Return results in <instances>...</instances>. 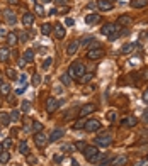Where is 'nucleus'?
Returning <instances> with one entry per match:
<instances>
[{
	"mask_svg": "<svg viewBox=\"0 0 148 166\" xmlns=\"http://www.w3.org/2000/svg\"><path fill=\"white\" fill-rule=\"evenodd\" d=\"M51 63H53V58L49 56V58H46V61L43 63V68H44V70H46V68H49V64H51Z\"/></svg>",
	"mask_w": 148,
	"mask_h": 166,
	"instance_id": "obj_42",
	"label": "nucleus"
},
{
	"mask_svg": "<svg viewBox=\"0 0 148 166\" xmlns=\"http://www.w3.org/2000/svg\"><path fill=\"white\" fill-rule=\"evenodd\" d=\"M135 46H136V43H130V44H124V46L121 47V53H123V54H126V53L133 51V49H135Z\"/></svg>",
	"mask_w": 148,
	"mask_h": 166,
	"instance_id": "obj_24",
	"label": "nucleus"
},
{
	"mask_svg": "<svg viewBox=\"0 0 148 166\" xmlns=\"http://www.w3.org/2000/svg\"><path fill=\"white\" fill-rule=\"evenodd\" d=\"M143 102L148 103V90H145V93H143Z\"/></svg>",
	"mask_w": 148,
	"mask_h": 166,
	"instance_id": "obj_52",
	"label": "nucleus"
},
{
	"mask_svg": "<svg viewBox=\"0 0 148 166\" xmlns=\"http://www.w3.org/2000/svg\"><path fill=\"white\" fill-rule=\"evenodd\" d=\"M7 75H9L12 80H14V78H17V73H15V70H14V68H9V70H7Z\"/></svg>",
	"mask_w": 148,
	"mask_h": 166,
	"instance_id": "obj_41",
	"label": "nucleus"
},
{
	"mask_svg": "<svg viewBox=\"0 0 148 166\" xmlns=\"http://www.w3.org/2000/svg\"><path fill=\"white\" fill-rule=\"evenodd\" d=\"M123 124H124L126 127H135L136 125V117L130 115V117H126V119H123Z\"/></svg>",
	"mask_w": 148,
	"mask_h": 166,
	"instance_id": "obj_21",
	"label": "nucleus"
},
{
	"mask_svg": "<svg viewBox=\"0 0 148 166\" xmlns=\"http://www.w3.org/2000/svg\"><path fill=\"white\" fill-rule=\"evenodd\" d=\"M63 134H65V131L60 127H56L55 131H51V134H49V141H58L60 137H63Z\"/></svg>",
	"mask_w": 148,
	"mask_h": 166,
	"instance_id": "obj_11",
	"label": "nucleus"
},
{
	"mask_svg": "<svg viewBox=\"0 0 148 166\" xmlns=\"http://www.w3.org/2000/svg\"><path fill=\"white\" fill-rule=\"evenodd\" d=\"M141 119H143V122H145V124H148V110L143 114V117H141Z\"/></svg>",
	"mask_w": 148,
	"mask_h": 166,
	"instance_id": "obj_53",
	"label": "nucleus"
},
{
	"mask_svg": "<svg viewBox=\"0 0 148 166\" xmlns=\"http://www.w3.org/2000/svg\"><path fill=\"white\" fill-rule=\"evenodd\" d=\"M146 5H148V0H133L131 2V7L133 9H143Z\"/></svg>",
	"mask_w": 148,
	"mask_h": 166,
	"instance_id": "obj_18",
	"label": "nucleus"
},
{
	"mask_svg": "<svg viewBox=\"0 0 148 166\" xmlns=\"http://www.w3.org/2000/svg\"><path fill=\"white\" fill-rule=\"evenodd\" d=\"M85 131L87 132H96V131H99L100 129V122L99 120H96V119H90V120H87L85 122Z\"/></svg>",
	"mask_w": 148,
	"mask_h": 166,
	"instance_id": "obj_5",
	"label": "nucleus"
},
{
	"mask_svg": "<svg viewBox=\"0 0 148 166\" xmlns=\"http://www.w3.org/2000/svg\"><path fill=\"white\" fill-rule=\"evenodd\" d=\"M19 80H21L22 85H26V86H27V78H26V75H21V76H19Z\"/></svg>",
	"mask_w": 148,
	"mask_h": 166,
	"instance_id": "obj_50",
	"label": "nucleus"
},
{
	"mask_svg": "<svg viewBox=\"0 0 148 166\" xmlns=\"http://www.w3.org/2000/svg\"><path fill=\"white\" fill-rule=\"evenodd\" d=\"M32 129H34V132H41L43 131V124H41L39 120H34V122H32Z\"/></svg>",
	"mask_w": 148,
	"mask_h": 166,
	"instance_id": "obj_32",
	"label": "nucleus"
},
{
	"mask_svg": "<svg viewBox=\"0 0 148 166\" xmlns=\"http://www.w3.org/2000/svg\"><path fill=\"white\" fill-rule=\"evenodd\" d=\"M107 2H109V4H111V2H116V0H107Z\"/></svg>",
	"mask_w": 148,
	"mask_h": 166,
	"instance_id": "obj_59",
	"label": "nucleus"
},
{
	"mask_svg": "<svg viewBox=\"0 0 148 166\" xmlns=\"http://www.w3.org/2000/svg\"><path fill=\"white\" fill-rule=\"evenodd\" d=\"M87 7H89V9H96V7H97V2H94V4L90 2V4L87 5Z\"/></svg>",
	"mask_w": 148,
	"mask_h": 166,
	"instance_id": "obj_55",
	"label": "nucleus"
},
{
	"mask_svg": "<svg viewBox=\"0 0 148 166\" xmlns=\"http://www.w3.org/2000/svg\"><path fill=\"white\" fill-rule=\"evenodd\" d=\"M0 85H2V75H0Z\"/></svg>",
	"mask_w": 148,
	"mask_h": 166,
	"instance_id": "obj_58",
	"label": "nucleus"
},
{
	"mask_svg": "<svg viewBox=\"0 0 148 166\" xmlns=\"http://www.w3.org/2000/svg\"><path fill=\"white\" fill-rule=\"evenodd\" d=\"M34 10H36V14H38V15H43V14H44L43 5H39V4H38V5H36V7H34Z\"/></svg>",
	"mask_w": 148,
	"mask_h": 166,
	"instance_id": "obj_39",
	"label": "nucleus"
},
{
	"mask_svg": "<svg viewBox=\"0 0 148 166\" xmlns=\"http://www.w3.org/2000/svg\"><path fill=\"white\" fill-rule=\"evenodd\" d=\"M83 156H85V159L90 163H94L99 158V149L96 148V146H87V148L83 149Z\"/></svg>",
	"mask_w": 148,
	"mask_h": 166,
	"instance_id": "obj_2",
	"label": "nucleus"
},
{
	"mask_svg": "<svg viewBox=\"0 0 148 166\" xmlns=\"http://www.w3.org/2000/svg\"><path fill=\"white\" fill-rule=\"evenodd\" d=\"M9 56H10V51H9V47H0V61H7L9 60Z\"/></svg>",
	"mask_w": 148,
	"mask_h": 166,
	"instance_id": "obj_22",
	"label": "nucleus"
},
{
	"mask_svg": "<svg viewBox=\"0 0 148 166\" xmlns=\"http://www.w3.org/2000/svg\"><path fill=\"white\" fill-rule=\"evenodd\" d=\"M65 24H66V26H73V19H65Z\"/></svg>",
	"mask_w": 148,
	"mask_h": 166,
	"instance_id": "obj_51",
	"label": "nucleus"
},
{
	"mask_svg": "<svg viewBox=\"0 0 148 166\" xmlns=\"http://www.w3.org/2000/svg\"><path fill=\"white\" fill-rule=\"evenodd\" d=\"M146 159H148V156H146Z\"/></svg>",
	"mask_w": 148,
	"mask_h": 166,
	"instance_id": "obj_62",
	"label": "nucleus"
},
{
	"mask_svg": "<svg viewBox=\"0 0 148 166\" xmlns=\"http://www.w3.org/2000/svg\"><path fill=\"white\" fill-rule=\"evenodd\" d=\"M68 75L72 78H82L83 75H85V66H83V63H80V61H75L72 66L68 68Z\"/></svg>",
	"mask_w": 148,
	"mask_h": 166,
	"instance_id": "obj_1",
	"label": "nucleus"
},
{
	"mask_svg": "<svg viewBox=\"0 0 148 166\" xmlns=\"http://www.w3.org/2000/svg\"><path fill=\"white\" fill-rule=\"evenodd\" d=\"M111 166H113V164H111Z\"/></svg>",
	"mask_w": 148,
	"mask_h": 166,
	"instance_id": "obj_63",
	"label": "nucleus"
},
{
	"mask_svg": "<svg viewBox=\"0 0 148 166\" xmlns=\"http://www.w3.org/2000/svg\"><path fill=\"white\" fill-rule=\"evenodd\" d=\"M126 163H128V158L126 156H118V158H114V159H113L111 164H113V166H124Z\"/></svg>",
	"mask_w": 148,
	"mask_h": 166,
	"instance_id": "obj_16",
	"label": "nucleus"
},
{
	"mask_svg": "<svg viewBox=\"0 0 148 166\" xmlns=\"http://www.w3.org/2000/svg\"><path fill=\"white\" fill-rule=\"evenodd\" d=\"M9 2H10V4H17L19 0H9Z\"/></svg>",
	"mask_w": 148,
	"mask_h": 166,
	"instance_id": "obj_56",
	"label": "nucleus"
},
{
	"mask_svg": "<svg viewBox=\"0 0 148 166\" xmlns=\"http://www.w3.org/2000/svg\"><path fill=\"white\" fill-rule=\"evenodd\" d=\"M24 60H26V63H32V61H34V53L31 51V49H27V51L24 53Z\"/></svg>",
	"mask_w": 148,
	"mask_h": 166,
	"instance_id": "obj_28",
	"label": "nucleus"
},
{
	"mask_svg": "<svg viewBox=\"0 0 148 166\" xmlns=\"http://www.w3.org/2000/svg\"><path fill=\"white\" fill-rule=\"evenodd\" d=\"M4 15H5V21H7V24H12V26H14V24L17 22L15 14H14L10 9H5V10H4Z\"/></svg>",
	"mask_w": 148,
	"mask_h": 166,
	"instance_id": "obj_8",
	"label": "nucleus"
},
{
	"mask_svg": "<svg viewBox=\"0 0 148 166\" xmlns=\"http://www.w3.org/2000/svg\"><path fill=\"white\" fill-rule=\"evenodd\" d=\"M7 43H9V46H15V44L19 43V37L15 32H10V34H7Z\"/></svg>",
	"mask_w": 148,
	"mask_h": 166,
	"instance_id": "obj_19",
	"label": "nucleus"
},
{
	"mask_svg": "<svg viewBox=\"0 0 148 166\" xmlns=\"http://www.w3.org/2000/svg\"><path fill=\"white\" fill-rule=\"evenodd\" d=\"M148 164V159H141V161H136L135 166H146Z\"/></svg>",
	"mask_w": 148,
	"mask_h": 166,
	"instance_id": "obj_48",
	"label": "nucleus"
},
{
	"mask_svg": "<svg viewBox=\"0 0 148 166\" xmlns=\"http://www.w3.org/2000/svg\"><path fill=\"white\" fill-rule=\"evenodd\" d=\"M2 151H4V146H2V144H0V153H2Z\"/></svg>",
	"mask_w": 148,
	"mask_h": 166,
	"instance_id": "obj_57",
	"label": "nucleus"
},
{
	"mask_svg": "<svg viewBox=\"0 0 148 166\" xmlns=\"http://www.w3.org/2000/svg\"><path fill=\"white\" fill-rule=\"evenodd\" d=\"M10 124V115L0 114V125H9Z\"/></svg>",
	"mask_w": 148,
	"mask_h": 166,
	"instance_id": "obj_26",
	"label": "nucleus"
},
{
	"mask_svg": "<svg viewBox=\"0 0 148 166\" xmlns=\"http://www.w3.org/2000/svg\"><path fill=\"white\" fill-rule=\"evenodd\" d=\"M41 32H43L44 36H49V34H51V26H49V24H43V27H41Z\"/></svg>",
	"mask_w": 148,
	"mask_h": 166,
	"instance_id": "obj_31",
	"label": "nucleus"
},
{
	"mask_svg": "<svg viewBox=\"0 0 148 166\" xmlns=\"http://www.w3.org/2000/svg\"><path fill=\"white\" fill-rule=\"evenodd\" d=\"M2 146H4V149H10V148H12V139H9V137H7V139L2 142Z\"/></svg>",
	"mask_w": 148,
	"mask_h": 166,
	"instance_id": "obj_36",
	"label": "nucleus"
},
{
	"mask_svg": "<svg viewBox=\"0 0 148 166\" xmlns=\"http://www.w3.org/2000/svg\"><path fill=\"white\" fill-rule=\"evenodd\" d=\"M102 56H104V49H102V47L90 49V51L87 53V58H89V60H99V58H102Z\"/></svg>",
	"mask_w": 148,
	"mask_h": 166,
	"instance_id": "obj_6",
	"label": "nucleus"
},
{
	"mask_svg": "<svg viewBox=\"0 0 148 166\" xmlns=\"http://www.w3.org/2000/svg\"><path fill=\"white\" fill-rule=\"evenodd\" d=\"M55 2H56L58 5H66V2H68V0H55Z\"/></svg>",
	"mask_w": 148,
	"mask_h": 166,
	"instance_id": "obj_54",
	"label": "nucleus"
},
{
	"mask_svg": "<svg viewBox=\"0 0 148 166\" xmlns=\"http://www.w3.org/2000/svg\"><path fill=\"white\" fill-rule=\"evenodd\" d=\"M21 109H22V112H26V114H27V112H31V103L24 100V102L21 103Z\"/></svg>",
	"mask_w": 148,
	"mask_h": 166,
	"instance_id": "obj_34",
	"label": "nucleus"
},
{
	"mask_svg": "<svg viewBox=\"0 0 148 166\" xmlns=\"http://www.w3.org/2000/svg\"><path fill=\"white\" fill-rule=\"evenodd\" d=\"M107 120H111V122H114V120H116V112H109L107 114Z\"/></svg>",
	"mask_w": 148,
	"mask_h": 166,
	"instance_id": "obj_44",
	"label": "nucleus"
},
{
	"mask_svg": "<svg viewBox=\"0 0 148 166\" xmlns=\"http://www.w3.org/2000/svg\"><path fill=\"white\" fill-rule=\"evenodd\" d=\"M141 78H143L145 81H148V68H145L143 71H141Z\"/></svg>",
	"mask_w": 148,
	"mask_h": 166,
	"instance_id": "obj_49",
	"label": "nucleus"
},
{
	"mask_svg": "<svg viewBox=\"0 0 148 166\" xmlns=\"http://www.w3.org/2000/svg\"><path fill=\"white\" fill-rule=\"evenodd\" d=\"M34 141H36V146H38V148H44V146L48 144L49 137L46 136V134H43V131H41V132H36Z\"/></svg>",
	"mask_w": 148,
	"mask_h": 166,
	"instance_id": "obj_4",
	"label": "nucleus"
},
{
	"mask_svg": "<svg viewBox=\"0 0 148 166\" xmlns=\"http://www.w3.org/2000/svg\"><path fill=\"white\" fill-rule=\"evenodd\" d=\"M58 105H60V102L56 100V97H49L48 100H46V110L48 112H53V110H56Z\"/></svg>",
	"mask_w": 148,
	"mask_h": 166,
	"instance_id": "obj_7",
	"label": "nucleus"
},
{
	"mask_svg": "<svg viewBox=\"0 0 148 166\" xmlns=\"http://www.w3.org/2000/svg\"><path fill=\"white\" fill-rule=\"evenodd\" d=\"M92 41H94V37H83L82 41H80V44H82V46H89Z\"/></svg>",
	"mask_w": 148,
	"mask_h": 166,
	"instance_id": "obj_37",
	"label": "nucleus"
},
{
	"mask_svg": "<svg viewBox=\"0 0 148 166\" xmlns=\"http://www.w3.org/2000/svg\"><path fill=\"white\" fill-rule=\"evenodd\" d=\"M9 159H10V153H9V151H2V153H0V164L7 163Z\"/></svg>",
	"mask_w": 148,
	"mask_h": 166,
	"instance_id": "obj_25",
	"label": "nucleus"
},
{
	"mask_svg": "<svg viewBox=\"0 0 148 166\" xmlns=\"http://www.w3.org/2000/svg\"><path fill=\"white\" fill-rule=\"evenodd\" d=\"M99 19H100V15H97V14L94 12V14H89L87 17H85V22L92 26V24H97V22H99Z\"/></svg>",
	"mask_w": 148,
	"mask_h": 166,
	"instance_id": "obj_17",
	"label": "nucleus"
},
{
	"mask_svg": "<svg viewBox=\"0 0 148 166\" xmlns=\"http://www.w3.org/2000/svg\"><path fill=\"white\" fill-rule=\"evenodd\" d=\"M60 80H61V83H63V85H70V83H72V76H70V75H61L60 76Z\"/></svg>",
	"mask_w": 148,
	"mask_h": 166,
	"instance_id": "obj_30",
	"label": "nucleus"
},
{
	"mask_svg": "<svg viewBox=\"0 0 148 166\" xmlns=\"http://www.w3.org/2000/svg\"><path fill=\"white\" fill-rule=\"evenodd\" d=\"M131 22H133V19H131L130 15H121V17L118 19V24H121V26H130Z\"/></svg>",
	"mask_w": 148,
	"mask_h": 166,
	"instance_id": "obj_23",
	"label": "nucleus"
},
{
	"mask_svg": "<svg viewBox=\"0 0 148 166\" xmlns=\"http://www.w3.org/2000/svg\"><path fill=\"white\" fill-rule=\"evenodd\" d=\"M116 31H118V27L114 26V24H106V26H102L100 32H102L104 36H107V37H109V36H111V34H114Z\"/></svg>",
	"mask_w": 148,
	"mask_h": 166,
	"instance_id": "obj_9",
	"label": "nucleus"
},
{
	"mask_svg": "<svg viewBox=\"0 0 148 166\" xmlns=\"http://www.w3.org/2000/svg\"><path fill=\"white\" fill-rule=\"evenodd\" d=\"M111 142H113L111 134H100L99 137H96V144L97 146H104V148H107V146H111Z\"/></svg>",
	"mask_w": 148,
	"mask_h": 166,
	"instance_id": "obj_3",
	"label": "nucleus"
},
{
	"mask_svg": "<svg viewBox=\"0 0 148 166\" xmlns=\"http://www.w3.org/2000/svg\"><path fill=\"white\" fill-rule=\"evenodd\" d=\"M97 47H100L99 46V41H96V39H94V41L89 44V51H90V49H97Z\"/></svg>",
	"mask_w": 148,
	"mask_h": 166,
	"instance_id": "obj_38",
	"label": "nucleus"
},
{
	"mask_svg": "<svg viewBox=\"0 0 148 166\" xmlns=\"http://www.w3.org/2000/svg\"><path fill=\"white\" fill-rule=\"evenodd\" d=\"M17 149H19V153H21V154H26V156L29 154V148H27L26 141H21V142L17 144Z\"/></svg>",
	"mask_w": 148,
	"mask_h": 166,
	"instance_id": "obj_20",
	"label": "nucleus"
},
{
	"mask_svg": "<svg viewBox=\"0 0 148 166\" xmlns=\"http://www.w3.org/2000/svg\"><path fill=\"white\" fill-rule=\"evenodd\" d=\"M94 110H96V107L92 105V103H87V105H83L82 109H80V117H85V115H89Z\"/></svg>",
	"mask_w": 148,
	"mask_h": 166,
	"instance_id": "obj_12",
	"label": "nucleus"
},
{
	"mask_svg": "<svg viewBox=\"0 0 148 166\" xmlns=\"http://www.w3.org/2000/svg\"><path fill=\"white\" fill-rule=\"evenodd\" d=\"M41 80H43V78H41V75H39V73H36L34 76H32V85H34V86H39Z\"/></svg>",
	"mask_w": 148,
	"mask_h": 166,
	"instance_id": "obj_33",
	"label": "nucleus"
},
{
	"mask_svg": "<svg viewBox=\"0 0 148 166\" xmlns=\"http://www.w3.org/2000/svg\"><path fill=\"white\" fill-rule=\"evenodd\" d=\"M111 163H113V159H111V158L109 156H100V161H99V166H109L111 164Z\"/></svg>",
	"mask_w": 148,
	"mask_h": 166,
	"instance_id": "obj_27",
	"label": "nucleus"
},
{
	"mask_svg": "<svg viewBox=\"0 0 148 166\" xmlns=\"http://www.w3.org/2000/svg\"><path fill=\"white\" fill-rule=\"evenodd\" d=\"M75 146H72V144H66V146H63V151L65 153H72V149H73Z\"/></svg>",
	"mask_w": 148,
	"mask_h": 166,
	"instance_id": "obj_47",
	"label": "nucleus"
},
{
	"mask_svg": "<svg viewBox=\"0 0 148 166\" xmlns=\"http://www.w3.org/2000/svg\"><path fill=\"white\" fill-rule=\"evenodd\" d=\"M0 131H2V125H0Z\"/></svg>",
	"mask_w": 148,
	"mask_h": 166,
	"instance_id": "obj_61",
	"label": "nucleus"
},
{
	"mask_svg": "<svg viewBox=\"0 0 148 166\" xmlns=\"http://www.w3.org/2000/svg\"><path fill=\"white\" fill-rule=\"evenodd\" d=\"M65 34H66L65 27L61 26V24H56V26H55V36H56L58 39H63V37H65Z\"/></svg>",
	"mask_w": 148,
	"mask_h": 166,
	"instance_id": "obj_13",
	"label": "nucleus"
},
{
	"mask_svg": "<svg viewBox=\"0 0 148 166\" xmlns=\"http://www.w3.org/2000/svg\"><path fill=\"white\" fill-rule=\"evenodd\" d=\"M27 163H29V164H32V166H34L36 163H38V159H36L34 156H29V154H27Z\"/></svg>",
	"mask_w": 148,
	"mask_h": 166,
	"instance_id": "obj_43",
	"label": "nucleus"
},
{
	"mask_svg": "<svg viewBox=\"0 0 148 166\" xmlns=\"http://www.w3.org/2000/svg\"><path fill=\"white\" fill-rule=\"evenodd\" d=\"M75 148L79 149V151H82V153H83V149L87 148V146H85V142H77V144H75Z\"/></svg>",
	"mask_w": 148,
	"mask_h": 166,
	"instance_id": "obj_45",
	"label": "nucleus"
},
{
	"mask_svg": "<svg viewBox=\"0 0 148 166\" xmlns=\"http://www.w3.org/2000/svg\"><path fill=\"white\" fill-rule=\"evenodd\" d=\"M9 92H10V85H9V83H2V85H0V93H2V95H9Z\"/></svg>",
	"mask_w": 148,
	"mask_h": 166,
	"instance_id": "obj_29",
	"label": "nucleus"
},
{
	"mask_svg": "<svg viewBox=\"0 0 148 166\" xmlns=\"http://www.w3.org/2000/svg\"><path fill=\"white\" fill-rule=\"evenodd\" d=\"M97 7H99L100 10H104V12L113 10V4H109L107 0H99V2H97Z\"/></svg>",
	"mask_w": 148,
	"mask_h": 166,
	"instance_id": "obj_14",
	"label": "nucleus"
},
{
	"mask_svg": "<svg viewBox=\"0 0 148 166\" xmlns=\"http://www.w3.org/2000/svg\"><path fill=\"white\" fill-rule=\"evenodd\" d=\"M22 24H24V26H32V24H34V14H31V12L24 14V15H22Z\"/></svg>",
	"mask_w": 148,
	"mask_h": 166,
	"instance_id": "obj_10",
	"label": "nucleus"
},
{
	"mask_svg": "<svg viewBox=\"0 0 148 166\" xmlns=\"http://www.w3.org/2000/svg\"><path fill=\"white\" fill-rule=\"evenodd\" d=\"M83 127H85V122H83V120H79V122L73 125V129H83Z\"/></svg>",
	"mask_w": 148,
	"mask_h": 166,
	"instance_id": "obj_46",
	"label": "nucleus"
},
{
	"mask_svg": "<svg viewBox=\"0 0 148 166\" xmlns=\"http://www.w3.org/2000/svg\"><path fill=\"white\" fill-rule=\"evenodd\" d=\"M43 2H51V0H43Z\"/></svg>",
	"mask_w": 148,
	"mask_h": 166,
	"instance_id": "obj_60",
	"label": "nucleus"
},
{
	"mask_svg": "<svg viewBox=\"0 0 148 166\" xmlns=\"http://www.w3.org/2000/svg\"><path fill=\"white\" fill-rule=\"evenodd\" d=\"M79 41H72V43L68 44V47H66V53H68L70 56H73L75 53H77V49H79Z\"/></svg>",
	"mask_w": 148,
	"mask_h": 166,
	"instance_id": "obj_15",
	"label": "nucleus"
},
{
	"mask_svg": "<svg viewBox=\"0 0 148 166\" xmlns=\"http://www.w3.org/2000/svg\"><path fill=\"white\" fill-rule=\"evenodd\" d=\"M10 120H12V122H17V120H19V112L17 110L10 112Z\"/></svg>",
	"mask_w": 148,
	"mask_h": 166,
	"instance_id": "obj_35",
	"label": "nucleus"
},
{
	"mask_svg": "<svg viewBox=\"0 0 148 166\" xmlns=\"http://www.w3.org/2000/svg\"><path fill=\"white\" fill-rule=\"evenodd\" d=\"M80 80H82L83 83H89V81L92 80V75H90V73H85V75H83V76L80 78Z\"/></svg>",
	"mask_w": 148,
	"mask_h": 166,
	"instance_id": "obj_40",
	"label": "nucleus"
}]
</instances>
